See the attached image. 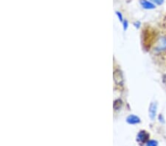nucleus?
Here are the masks:
<instances>
[{"instance_id":"9d476101","label":"nucleus","mask_w":166,"mask_h":146,"mask_svg":"<svg viewBox=\"0 0 166 146\" xmlns=\"http://www.w3.org/2000/svg\"><path fill=\"white\" fill-rule=\"evenodd\" d=\"M117 14H118V17H119L120 20V21H122V15H121L120 13H119V12H117Z\"/></svg>"},{"instance_id":"20e7f679","label":"nucleus","mask_w":166,"mask_h":146,"mask_svg":"<svg viewBox=\"0 0 166 146\" xmlns=\"http://www.w3.org/2000/svg\"><path fill=\"white\" fill-rule=\"evenodd\" d=\"M156 103H151V105H150L149 107V115L150 117L152 120H154L155 118L156 114Z\"/></svg>"},{"instance_id":"7ed1b4c3","label":"nucleus","mask_w":166,"mask_h":146,"mask_svg":"<svg viewBox=\"0 0 166 146\" xmlns=\"http://www.w3.org/2000/svg\"><path fill=\"white\" fill-rule=\"evenodd\" d=\"M113 77H114V81L116 84L122 85V83H123V77H122V74L121 71L118 70V69L114 71V74H113Z\"/></svg>"},{"instance_id":"f03ea898","label":"nucleus","mask_w":166,"mask_h":146,"mask_svg":"<svg viewBox=\"0 0 166 146\" xmlns=\"http://www.w3.org/2000/svg\"><path fill=\"white\" fill-rule=\"evenodd\" d=\"M149 138V134L146 131H139V134L137 136V141L139 143H145L148 141V139Z\"/></svg>"},{"instance_id":"6e6552de","label":"nucleus","mask_w":166,"mask_h":146,"mask_svg":"<svg viewBox=\"0 0 166 146\" xmlns=\"http://www.w3.org/2000/svg\"><path fill=\"white\" fill-rule=\"evenodd\" d=\"M158 143L155 140H149V141L147 142V144L146 146H157Z\"/></svg>"},{"instance_id":"f8f14e48","label":"nucleus","mask_w":166,"mask_h":146,"mask_svg":"<svg viewBox=\"0 0 166 146\" xmlns=\"http://www.w3.org/2000/svg\"><path fill=\"white\" fill-rule=\"evenodd\" d=\"M165 28H166V20H165Z\"/></svg>"},{"instance_id":"f257e3e1","label":"nucleus","mask_w":166,"mask_h":146,"mask_svg":"<svg viewBox=\"0 0 166 146\" xmlns=\"http://www.w3.org/2000/svg\"><path fill=\"white\" fill-rule=\"evenodd\" d=\"M153 50L156 53L166 52V35H160L155 40Z\"/></svg>"},{"instance_id":"1a4fd4ad","label":"nucleus","mask_w":166,"mask_h":146,"mask_svg":"<svg viewBox=\"0 0 166 146\" xmlns=\"http://www.w3.org/2000/svg\"><path fill=\"white\" fill-rule=\"evenodd\" d=\"M153 2H154L156 5H162L164 2L165 0H151Z\"/></svg>"},{"instance_id":"0eeeda50","label":"nucleus","mask_w":166,"mask_h":146,"mask_svg":"<svg viewBox=\"0 0 166 146\" xmlns=\"http://www.w3.org/2000/svg\"><path fill=\"white\" fill-rule=\"evenodd\" d=\"M122 104V103L120 100H117V101H114V109H115V110H118V109H119L120 108H121Z\"/></svg>"},{"instance_id":"423d86ee","label":"nucleus","mask_w":166,"mask_h":146,"mask_svg":"<svg viewBox=\"0 0 166 146\" xmlns=\"http://www.w3.org/2000/svg\"><path fill=\"white\" fill-rule=\"evenodd\" d=\"M139 2H140V4H141V5H142V7L145 9H147V10H148V9H154L155 7L154 4L148 2V1H147V0H140Z\"/></svg>"},{"instance_id":"39448f33","label":"nucleus","mask_w":166,"mask_h":146,"mask_svg":"<svg viewBox=\"0 0 166 146\" xmlns=\"http://www.w3.org/2000/svg\"><path fill=\"white\" fill-rule=\"evenodd\" d=\"M126 120L129 124H137V123H140V119L137 116H135V115H133V114L128 117Z\"/></svg>"},{"instance_id":"9b49d317","label":"nucleus","mask_w":166,"mask_h":146,"mask_svg":"<svg viewBox=\"0 0 166 146\" xmlns=\"http://www.w3.org/2000/svg\"><path fill=\"white\" fill-rule=\"evenodd\" d=\"M128 27V22L127 21H125L124 22V30H126Z\"/></svg>"}]
</instances>
